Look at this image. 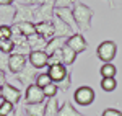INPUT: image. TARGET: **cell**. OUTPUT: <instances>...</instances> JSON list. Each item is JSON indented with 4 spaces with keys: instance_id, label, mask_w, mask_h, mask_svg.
I'll return each mask as SVG.
<instances>
[{
    "instance_id": "6da1fadb",
    "label": "cell",
    "mask_w": 122,
    "mask_h": 116,
    "mask_svg": "<svg viewBox=\"0 0 122 116\" xmlns=\"http://www.w3.org/2000/svg\"><path fill=\"white\" fill-rule=\"evenodd\" d=\"M94 17V11L88 5H85L81 2H75L73 5V18H75V25L80 29V33L90 31L91 29V20Z\"/></svg>"
},
{
    "instance_id": "7a4b0ae2",
    "label": "cell",
    "mask_w": 122,
    "mask_h": 116,
    "mask_svg": "<svg viewBox=\"0 0 122 116\" xmlns=\"http://www.w3.org/2000/svg\"><path fill=\"white\" fill-rule=\"evenodd\" d=\"M116 54H117V46H116L114 41H103V43L96 48V56H98V59H99L101 62H104V64L112 62L114 57H116Z\"/></svg>"
},
{
    "instance_id": "3957f363",
    "label": "cell",
    "mask_w": 122,
    "mask_h": 116,
    "mask_svg": "<svg viewBox=\"0 0 122 116\" xmlns=\"http://www.w3.org/2000/svg\"><path fill=\"white\" fill-rule=\"evenodd\" d=\"M94 98H96V93L90 85H81L73 93V101L80 106H90L94 101Z\"/></svg>"
},
{
    "instance_id": "277c9868",
    "label": "cell",
    "mask_w": 122,
    "mask_h": 116,
    "mask_svg": "<svg viewBox=\"0 0 122 116\" xmlns=\"http://www.w3.org/2000/svg\"><path fill=\"white\" fill-rule=\"evenodd\" d=\"M34 23V7H31L25 2L16 3V15H15V21L13 23Z\"/></svg>"
},
{
    "instance_id": "5b68a950",
    "label": "cell",
    "mask_w": 122,
    "mask_h": 116,
    "mask_svg": "<svg viewBox=\"0 0 122 116\" xmlns=\"http://www.w3.org/2000/svg\"><path fill=\"white\" fill-rule=\"evenodd\" d=\"M38 74H39V72L28 62V66L23 69L21 72H18V74L15 75V78H16V80L20 82V85H21V87L26 88V87L33 85V83L36 82V77H38Z\"/></svg>"
},
{
    "instance_id": "8992f818",
    "label": "cell",
    "mask_w": 122,
    "mask_h": 116,
    "mask_svg": "<svg viewBox=\"0 0 122 116\" xmlns=\"http://www.w3.org/2000/svg\"><path fill=\"white\" fill-rule=\"evenodd\" d=\"M28 66V56L26 54H20V52H11L8 56V70L11 74H18Z\"/></svg>"
},
{
    "instance_id": "52a82bcc",
    "label": "cell",
    "mask_w": 122,
    "mask_h": 116,
    "mask_svg": "<svg viewBox=\"0 0 122 116\" xmlns=\"http://www.w3.org/2000/svg\"><path fill=\"white\" fill-rule=\"evenodd\" d=\"M54 0H47L44 5H41L34 10V20L38 21H52L56 18V13H54Z\"/></svg>"
},
{
    "instance_id": "ba28073f",
    "label": "cell",
    "mask_w": 122,
    "mask_h": 116,
    "mask_svg": "<svg viewBox=\"0 0 122 116\" xmlns=\"http://www.w3.org/2000/svg\"><path fill=\"white\" fill-rule=\"evenodd\" d=\"M44 92L42 88H39L36 83L29 85L25 88V105H34V103H41L44 101Z\"/></svg>"
},
{
    "instance_id": "9c48e42d",
    "label": "cell",
    "mask_w": 122,
    "mask_h": 116,
    "mask_svg": "<svg viewBox=\"0 0 122 116\" xmlns=\"http://www.w3.org/2000/svg\"><path fill=\"white\" fill-rule=\"evenodd\" d=\"M65 44L70 49H73L76 54H81V52H86V51H88V41L85 39L83 33H75V34H72L70 38L67 39Z\"/></svg>"
},
{
    "instance_id": "30bf717a",
    "label": "cell",
    "mask_w": 122,
    "mask_h": 116,
    "mask_svg": "<svg viewBox=\"0 0 122 116\" xmlns=\"http://www.w3.org/2000/svg\"><path fill=\"white\" fill-rule=\"evenodd\" d=\"M2 92H3V100L5 101H10L11 105H20V101H21V90L18 87H15V85H11V83H5L3 87H2Z\"/></svg>"
},
{
    "instance_id": "8fae6325",
    "label": "cell",
    "mask_w": 122,
    "mask_h": 116,
    "mask_svg": "<svg viewBox=\"0 0 122 116\" xmlns=\"http://www.w3.org/2000/svg\"><path fill=\"white\" fill-rule=\"evenodd\" d=\"M52 23H54V36L56 38H64V39H68L72 34H75V29L72 28L70 25H67L64 23L62 20L56 18L52 20Z\"/></svg>"
},
{
    "instance_id": "7c38bea8",
    "label": "cell",
    "mask_w": 122,
    "mask_h": 116,
    "mask_svg": "<svg viewBox=\"0 0 122 116\" xmlns=\"http://www.w3.org/2000/svg\"><path fill=\"white\" fill-rule=\"evenodd\" d=\"M47 57L49 56H47L44 51H29L28 52V62L36 70L47 67Z\"/></svg>"
},
{
    "instance_id": "4fadbf2b",
    "label": "cell",
    "mask_w": 122,
    "mask_h": 116,
    "mask_svg": "<svg viewBox=\"0 0 122 116\" xmlns=\"http://www.w3.org/2000/svg\"><path fill=\"white\" fill-rule=\"evenodd\" d=\"M16 15V5H0V25L11 26Z\"/></svg>"
},
{
    "instance_id": "5bb4252c",
    "label": "cell",
    "mask_w": 122,
    "mask_h": 116,
    "mask_svg": "<svg viewBox=\"0 0 122 116\" xmlns=\"http://www.w3.org/2000/svg\"><path fill=\"white\" fill-rule=\"evenodd\" d=\"M47 74H49V77L52 78L54 83H59L60 80L65 78V75L68 74V69H67L64 64H56V66L47 67Z\"/></svg>"
},
{
    "instance_id": "9a60e30c",
    "label": "cell",
    "mask_w": 122,
    "mask_h": 116,
    "mask_svg": "<svg viewBox=\"0 0 122 116\" xmlns=\"http://www.w3.org/2000/svg\"><path fill=\"white\" fill-rule=\"evenodd\" d=\"M36 33L46 41L54 38V23L52 21H38L36 23Z\"/></svg>"
},
{
    "instance_id": "2e32d148",
    "label": "cell",
    "mask_w": 122,
    "mask_h": 116,
    "mask_svg": "<svg viewBox=\"0 0 122 116\" xmlns=\"http://www.w3.org/2000/svg\"><path fill=\"white\" fill-rule=\"evenodd\" d=\"M54 13H56V17L59 20H62L64 23L70 25L73 29L76 28L75 18H73V8H56V10H54Z\"/></svg>"
},
{
    "instance_id": "e0dca14e",
    "label": "cell",
    "mask_w": 122,
    "mask_h": 116,
    "mask_svg": "<svg viewBox=\"0 0 122 116\" xmlns=\"http://www.w3.org/2000/svg\"><path fill=\"white\" fill-rule=\"evenodd\" d=\"M46 44L47 41L44 38H41L38 33L28 36V46H29V51H44L46 49Z\"/></svg>"
},
{
    "instance_id": "ac0fdd59",
    "label": "cell",
    "mask_w": 122,
    "mask_h": 116,
    "mask_svg": "<svg viewBox=\"0 0 122 116\" xmlns=\"http://www.w3.org/2000/svg\"><path fill=\"white\" fill-rule=\"evenodd\" d=\"M65 43H67V39H64V38H56V36H54L52 39H49V41H47L44 52H46L47 56H51V54H54L56 51H60V49L65 46Z\"/></svg>"
},
{
    "instance_id": "d6986e66",
    "label": "cell",
    "mask_w": 122,
    "mask_h": 116,
    "mask_svg": "<svg viewBox=\"0 0 122 116\" xmlns=\"http://www.w3.org/2000/svg\"><path fill=\"white\" fill-rule=\"evenodd\" d=\"M59 116H88V115H83V113H80V111H78V110L75 108V105H73L70 100H67V101H64V103L60 105Z\"/></svg>"
},
{
    "instance_id": "ffe728a7",
    "label": "cell",
    "mask_w": 122,
    "mask_h": 116,
    "mask_svg": "<svg viewBox=\"0 0 122 116\" xmlns=\"http://www.w3.org/2000/svg\"><path fill=\"white\" fill-rule=\"evenodd\" d=\"M60 52H62V64L65 66V67H68V66H73V62L76 61V54L73 49H70L68 46H64V48L60 49Z\"/></svg>"
},
{
    "instance_id": "44dd1931",
    "label": "cell",
    "mask_w": 122,
    "mask_h": 116,
    "mask_svg": "<svg viewBox=\"0 0 122 116\" xmlns=\"http://www.w3.org/2000/svg\"><path fill=\"white\" fill-rule=\"evenodd\" d=\"M44 108L46 103H34V105H25V113L26 116H44Z\"/></svg>"
},
{
    "instance_id": "7402d4cb",
    "label": "cell",
    "mask_w": 122,
    "mask_h": 116,
    "mask_svg": "<svg viewBox=\"0 0 122 116\" xmlns=\"http://www.w3.org/2000/svg\"><path fill=\"white\" fill-rule=\"evenodd\" d=\"M59 110H60V105H59L57 98H47L44 116H59Z\"/></svg>"
},
{
    "instance_id": "603a6c76",
    "label": "cell",
    "mask_w": 122,
    "mask_h": 116,
    "mask_svg": "<svg viewBox=\"0 0 122 116\" xmlns=\"http://www.w3.org/2000/svg\"><path fill=\"white\" fill-rule=\"evenodd\" d=\"M18 29L21 31V34L23 36H31V34H34L36 33V23H33V21H29V23H15Z\"/></svg>"
},
{
    "instance_id": "cb8c5ba5",
    "label": "cell",
    "mask_w": 122,
    "mask_h": 116,
    "mask_svg": "<svg viewBox=\"0 0 122 116\" xmlns=\"http://www.w3.org/2000/svg\"><path fill=\"white\" fill-rule=\"evenodd\" d=\"M101 88H103L106 93H111L117 88V82H116V77H106L101 78Z\"/></svg>"
},
{
    "instance_id": "d4e9b609",
    "label": "cell",
    "mask_w": 122,
    "mask_h": 116,
    "mask_svg": "<svg viewBox=\"0 0 122 116\" xmlns=\"http://www.w3.org/2000/svg\"><path fill=\"white\" fill-rule=\"evenodd\" d=\"M34 83H36L39 88H46L47 85H51V83H54V82H52V78L49 77V74H47V72H39Z\"/></svg>"
},
{
    "instance_id": "484cf974",
    "label": "cell",
    "mask_w": 122,
    "mask_h": 116,
    "mask_svg": "<svg viewBox=\"0 0 122 116\" xmlns=\"http://www.w3.org/2000/svg\"><path fill=\"white\" fill-rule=\"evenodd\" d=\"M116 72H117V69L114 66L112 62H109V64H103L101 69H99V74L103 75V78L106 77H116Z\"/></svg>"
},
{
    "instance_id": "4316f807",
    "label": "cell",
    "mask_w": 122,
    "mask_h": 116,
    "mask_svg": "<svg viewBox=\"0 0 122 116\" xmlns=\"http://www.w3.org/2000/svg\"><path fill=\"white\" fill-rule=\"evenodd\" d=\"M13 51H15V44H13L11 39H0V52L2 54L10 56Z\"/></svg>"
},
{
    "instance_id": "83f0119b",
    "label": "cell",
    "mask_w": 122,
    "mask_h": 116,
    "mask_svg": "<svg viewBox=\"0 0 122 116\" xmlns=\"http://www.w3.org/2000/svg\"><path fill=\"white\" fill-rule=\"evenodd\" d=\"M13 110H15V105H11L10 101H5V100L0 101V116H10Z\"/></svg>"
},
{
    "instance_id": "f1b7e54d",
    "label": "cell",
    "mask_w": 122,
    "mask_h": 116,
    "mask_svg": "<svg viewBox=\"0 0 122 116\" xmlns=\"http://www.w3.org/2000/svg\"><path fill=\"white\" fill-rule=\"evenodd\" d=\"M56 85H57V88H59V90L67 92L68 88L72 87V72H68V74L65 75V78H64V80H60L59 83H56Z\"/></svg>"
},
{
    "instance_id": "f546056e",
    "label": "cell",
    "mask_w": 122,
    "mask_h": 116,
    "mask_svg": "<svg viewBox=\"0 0 122 116\" xmlns=\"http://www.w3.org/2000/svg\"><path fill=\"white\" fill-rule=\"evenodd\" d=\"M42 92H44V97L46 98H56L59 88H57L56 83H51V85H47L46 88H42Z\"/></svg>"
},
{
    "instance_id": "4dcf8cb0",
    "label": "cell",
    "mask_w": 122,
    "mask_h": 116,
    "mask_svg": "<svg viewBox=\"0 0 122 116\" xmlns=\"http://www.w3.org/2000/svg\"><path fill=\"white\" fill-rule=\"evenodd\" d=\"M75 0H54V8H73Z\"/></svg>"
},
{
    "instance_id": "1f68e13d",
    "label": "cell",
    "mask_w": 122,
    "mask_h": 116,
    "mask_svg": "<svg viewBox=\"0 0 122 116\" xmlns=\"http://www.w3.org/2000/svg\"><path fill=\"white\" fill-rule=\"evenodd\" d=\"M0 39H11V26L0 25Z\"/></svg>"
},
{
    "instance_id": "d6a6232c",
    "label": "cell",
    "mask_w": 122,
    "mask_h": 116,
    "mask_svg": "<svg viewBox=\"0 0 122 116\" xmlns=\"http://www.w3.org/2000/svg\"><path fill=\"white\" fill-rule=\"evenodd\" d=\"M101 116H122V111L117 108H106Z\"/></svg>"
},
{
    "instance_id": "836d02e7",
    "label": "cell",
    "mask_w": 122,
    "mask_h": 116,
    "mask_svg": "<svg viewBox=\"0 0 122 116\" xmlns=\"http://www.w3.org/2000/svg\"><path fill=\"white\" fill-rule=\"evenodd\" d=\"M5 67H8V56L0 52V69L5 70Z\"/></svg>"
},
{
    "instance_id": "e575fe53",
    "label": "cell",
    "mask_w": 122,
    "mask_h": 116,
    "mask_svg": "<svg viewBox=\"0 0 122 116\" xmlns=\"http://www.w3.org/2000/svg\"><path fill=\"white\" fill-rule=\"evenodd\" d=\"M46 2L47 0H26L25 3H28V5H31V7H36V8H38V7H41V5H44Z\"/></svg>"
},
{
    "instance_id": "d590c367",
    "label": "cell",
    "mask_w": 122,
    "mask_h": 116,
    "mask_svg": "<svg viewBox=\"0 0 122 116\" xmlns=\"http://www.w3.org/2000/svg\"><path fill=\"white\" fill-rule=\"evenodd\" d=\"M10 116H26V113H25V106H23V108H20V106L16 108V106H15L13 113H11Z\"/></svg>"
},
{
    "instance_id": "8d00e7d4",
    "label": "cell",
    "mask_w": 122,
    "mask_h": 116,
    "mask_svg": "<svg viewBox=\"0 0 122 116\" xmlns=\"http://www.w3.org/2000/svg\"><path fill=\"white\" fill-rule=\"evenodd\" d=\"M5 83H7V74H5V70L0 69V87H3Z\"/></svg>"
},
{
    "instance_id": "74e56055",
    "label": "cell",
    "mask_w": 122,
    "mask_h": 116,
    "mask_svg": "<svg viewBox=\"0 0 122 116\" xmlns=\"http://www.w3.org/2000/svg\"><path fill=\"white\" fill-rule=\"evenodd\" d=\"M15 0H0V5H13Z\"/></svg>"
},
{
    "instance_id": "f35d334b",
    "label": "cell",
    "mask_w": 122,
    "mask_h": 116,
    "mask_svg": "<svg viewBox=\"0 0 122 116\" xmlns=\"http://www.w3.org/2000/svg\"><path fill=\"white\" fill-rule=\"evenodd\" d=\"M3 100V92H2V87H0V101Z\"/></svg>"
}]
</instances>
